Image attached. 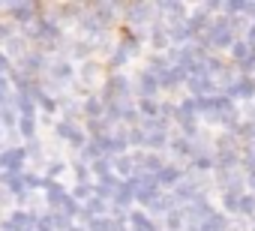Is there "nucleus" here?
<instances>
[{
  "mask_svg": "<svg viewBox=\"0 0 255 231\" xmlns=\"http://www.w3.org/2000/svg\"><path fill=\"white\" fill-rule=\"evenodd\" d=\"M132 228L135 231H153V222L147 216H141V213H132Z\"/></svg>",
  "mask_w": 255,
  "mask_h": 231,
  "instance_id": "nucleus-3",
  "label": "nucleus"
},
{
  "mask_svg": "<svg viewBox=\"0 0 255 231\" xmlns=\"http://www.w3.org/2000/svg\"><path fill=\"white\" fill-rule=\"evenodd\" d=\"M54 75H57V78H69V75H72V66H69V63H57V66H54Z\"/></svg>",
  "mask_w": 255,
  "mask_h": 231,
  "instance_id": "nucleus-4",
  "label": "nucleus"
},
{
  "mask_svg": "<svg viewBox=\"0 0 255 231\" xmlns=\"http://www.w3.org/2000/svg\"><path fill=\"white\" fill-rule=\"evenodd\" d=\"M177 177H180V168H162L156 174V183H174Z\"/></svg>",
  "mask_w": 255,
  "mask_h": 231,
  "instance_id": "nucleus-2",
  "label": "nucleus"
},
{
  "mask_svg": "<svg viewBox=\"0 0 255 231\" xmlns=\"http://www.w3.org/2000/svg\"><path fill=\"white\" fill-rule=\"evenodd\" d=\"M57 132H60V135H66L72 144H81V129H75L69 120H66V123H60V126H57Z\"/></svg>",
  "mask_w": 255,
  "mask_h": 231,
  "instance_id": "nucleus-1",
  "label": "nucleus"
}]
</instances>
